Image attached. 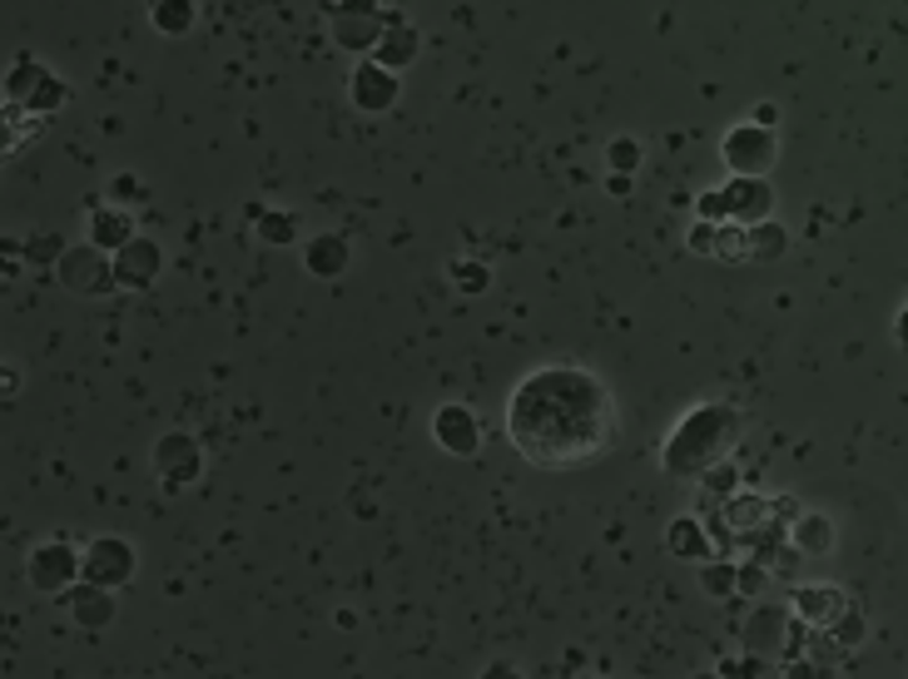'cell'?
<instances>
[{"label": "cell", "instance_id": "cell-9", "mask_svg": "<svg viewBox=\"0 0 908 679\" xmlns=\"http://www.w3.org/2000/svg\"><path fill=\"white\" fill-rule=\"evenodd\" d=\"M79 620H85V625H105V620H110V605H105L100 595H95V601H79Z\"/></svg>", "mask_w": 908, "mask_h": 679}, {"label": "cell", "instance_id": "cell-3", "mask_svg": "<svg viewBox=\"0 0 908 679\" xmlns=\"http://www.w3.org/2000/svg\"><path fill=\"white\" fill-rule=\"evenodd\" d=\"M438 442L452 446V452H471L477 432H471V422H467V412H462V407H447V412L438 417Z\"/></svg>", "mask_w": 908, "mask_h": 679}, {"label": "cell", "instance_id": "cell-8", "mask_svg": "<svg viewBox=\"0 0 908 679\" xmlns=\"http://www.w3.org/2000/svg\"><path fill=\"white\" fill-rule=\"evenodd\" d=\"M159 25H164V30H184V25H189V0H169V5H159Z\"/></svg>", "mask_w": 908, "mask_h": 679}, {"label": "cell", "instance_id": "cell-6", "mask_svg": "<svg viewBox=\"0 0 908 679\" xmlns=\"http://www.w3.org/2000/svg\"><path fill=\"white\" fill-rule=\"evenodd\" d=\"M65 576H70V556H65V551H46V556L35 560V580H40L46 591H50V585H60Z\"/></svg>", "mask_w": 908, "mask_h": 679}, {"label": "cell", "instance_id": "cell-2", "mask_svg": "<svg viewBox=\"0 0 908 679\" xmlns=\"http://www.w3.org/2000/svg\"><path fill=\"white\" fill-rule=\"evenodd\" d=\"M725 159H729V164H735V169H745V174H760V169H764V164H770V159H774V145H770V139H764V134H754V129H740V134H735V139H729V145H725Z\"/></svg>", "mask_w": 908, "mask_h": 679}, {"label": "cell", "instance_id": "cell-1", "mask_svg": "<svg viewBox=\"0 0 908 679\" xmlns=\"http://www.w3.org/2000/svg\"><path fill=\"white\" fill-rule=\"evenodd\" d=\"M512 446L537 467H581L616 436V402L591 372L547 368L512 392Z\"/></svg>", "mask_w": 908, "mask_h": 679}, {"label": "cell", "instance_id": "cell-7", "mask_svg": "<svg viewBox=\"0 0 908 679\" xmlns=\"http://www.w3.org/2000/svg\"><path fill=\"white\" fill-rule=\"evenodd\" d=\"M314 268L318 273H338V268H343V244H338V238L314 244Z\"/></svg>", "mask_w": 908, "mask_h": 679}, {"label": "cell", "instance_id": "cell-5", "mask_svg": "<svg viewBox=\"0 0 908 679\" xmlns=\"http://www.w3.org/2000/svg\"><path fill=\"white\" fill-rule=\"evenodd\" d=\"M729 203L740 209V219H760V209H770V194H764L760 184H735V189H729Z\"/></svg>", "mask_w": 908, "mask_h": 679}, {"label": "cell", "instance_id": "cell-4", "mask_svg": "<svg viewBox=\"0 0 908 679\" xmlns=\"http://www.w3.org/2000/svg\"><path fill=\"white\" fill-rule=\"evenodd\" d=\"M124 570H130V556H124V546H114V541H105L90 556V580H124Z\"/></svg>", "mask_w": 908, "mask_h": 679}]
</instances>
